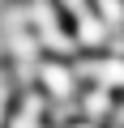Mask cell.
I'll return each instance as SVG.
<instances>
[{"instance_id": "6da1fadb", "label": "cell", "mask_w": 124, "mask_h": 128, "mask_svg": "<svg viewBox=\"0 0 124 128\" xmlns=\"http://www.w3.org/2000/svg\"><path fill=\"white\" fill-rule=\"evenodd\" d=\"M107 128H124V94H115V107L107 115Z\"/></svg>"}]
</instances>
